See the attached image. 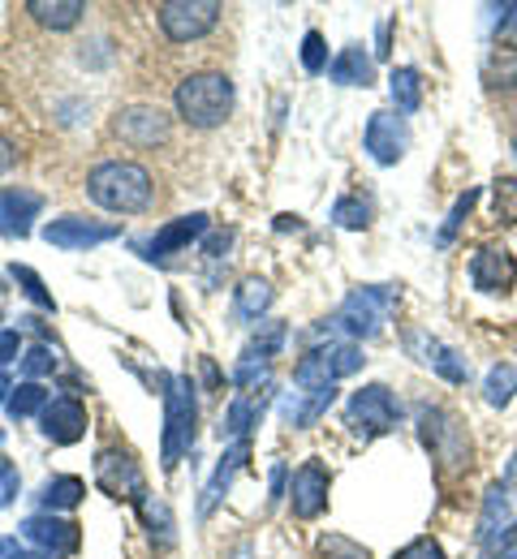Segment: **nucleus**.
I'll return each mask as SVG.
<instances>
[{
  "mask_svg": "<svg viewBox=\"0 0 517 559\" xmlns=\"http://www.w3.org/2000/svg\"><path fill=\"white\" fill-rule=\"evenodd\" d=\"M328 490H332V474L324 461H302L290 478V508L297 521H315L328 508Z\"/></svg>",
  "mask_w": 517,
  "mask_h": 559,
  "instance_id": "obj_13",
  "label": "nucleus"
},
{
  "mask_svg": "<svg viewBox=\"0 0 517 559\" xmlns=\"http://www.w3.org/2000/svg\"><path fill=\"white\" fill-rule=\"evenodd\" d=\"M363 361H367V357H363V349H359L354 341H328V345H315V349H306L297 357L294 383L302 392H310V388H332L337 379L359 374Z\"/></svg>",
  "mask_w": 517,
  "mask_h": 559,
  "instance_id": "obj_6",
  "label": "nucleus"
},
{
  "mask_svg": "<svg viewBox=\"0 0 517 559\" xmlns=\"http://www.w3.org/2000/svg\"><path fill=\"white\" fill-rule=\"evenodd\" d=\"M0 332H4V310H0Z\"/></svg>",
  "mask_w": 517,
  "mask_h": 559,
  "instance_id": "obj_53",
  "label": "nucleus"
},
{
  "mask_svg": "<svg viewBox=\"0 0 517 559\" xmlns=\"http://www.w3.org/2000/svg\"><path fill=\"white\" fill-rule=\"evenodd\" d=\"M397 288L392 284H363V288H354L341 306H337V314L332 319H324V323H315L310 328V349L315 345H324V341H332V336H345V341H375L384 328H388V319H392V310H397Z\"/></svg>",
  "mask_w": 517,
  "mask_h": 559,
  "instance_id": "obj_1",
  "label": "nucleus"
},
{
  "mask_svg": "<svg viewBox=\"0 0 517 559\" xmlns=\"http://www.w3.org/2000/svg\"><path fill=\"white\" fill-rule=\"evenodd\" d=\"M505 490H509V499H517V452L509 461V469H505Z\"/></svg>",
  "mask_w": 517,
  "mask_h": 559,
  "instance_id": "obj_48",
  "label": "nucleus"
},
{
  "mask_svg": "<svg viewBox=\"0 0 517 559\" xmlns=\"http://www.w3.org/2000/svg\"><path fill=\"white\" fill-rule=\"evenodd\" d=\"M17 332H0V366H9V361H17Z\"/></svg>",
  "mask_w": 517,
  "mask_h": 559,
  "instance_id": "obj_45",
  "label": "nucleus"
},
{
  "mask_svg": "<svg viewBox=\"0 0 517 559\" xmlns=\"http://www.w3.org/2000/svg\"><path fill=\"white\" fill-rule=\"evenodd\" d=\"M285 341H290V328H285V323H259V332H255L250 345H246V357H263V361H272L277 353L285 349Z\"/></svg>",
  "mask_w": 517,
  "mask_h": 559,
  "instance_id": "obj_32",
  "label": "nucleus"
},
{
  "mask_svg": "<svg viewBox=\"0 0 517 559\" xmlns=\"http://www.w3.org/2000/svg\"><path fill=\"white\" fill-rule=\"evenodd\" d=\"M117 134H121V142H130V146H155V142L168 139V117L160 108H148V104L126 108L117 117Z\"/></svg>",
  "mask_w": 517,
  "mask_h": 559,
  "instance_id": "obj_19",
  "label": "nucleus"
},
{
  "mask_svg": "<svg viewBox=\"0 0 517 559\" xmlns=\"http://www.w3.org/2000/svg\"><path fill=\"white\" fill-rule=\"evenodd\" d=\"M57 370V353L48 349V345H31V349L22 353V374H26V383H35L39 374H52Z\"/></svg>",
  "mask_w": 517,
  "mask_h": 559,
  "instance_id": "obj_38",
  "label": "nucleus"
},
{
  "mask_svg": "<svg viewBox=\"0 0 517 559\" xmlns=\"http://www.w3.org/2000/svg\"><path fill=\"white\" fill-rule=\"evenodd\" d=\"M496 48H501V52H514V57H517V4H505V9H501Z\"/></svg>",
  "mask_w": 517,
  "mask_h": 559,
  "instance_id": "obj_41",
  "label": "nucleus"
},
{
  "mask_svg": "<svg viewBox=\"0 0 517 559\" xmlns=\"http://www.w3.org/2000/svg\"><path fill=\"white\" fill-rule=\"evenodd\" d=\"M86 194L91 203L104 211H117V215H134V211H148L155 199V186H151V173L134 159H104L91 168L86 177Z\"/></svg>",
  "mask_w": 517,
  "mask_h": 559,
  "instance_id": "obj_2",
  "label": "nucleus"
},
{
  "mask_svg": "<svg viewBox=\"0 0 517 559\" xmlns=\"http://www.w3.org/2000/svg\"><path fill=\"white\" fill-rule=\"evenodd\" d=\"M328 78H332L337 86H363V91H367L371 82H375V61H371L359 44H354V48H341L337 61L328 66Z\"/></svg>",
  "mask_w": 517,
  "mask_h": 559,
  "instance_id": "obj_24",
  "label": "nucleus"
},
{
  "mask_svg": "<svg viewBox=\"0 0 517 559\" xmlns=\"http://www.w3.org/2000/svg\"><path fill=\"white\" fill-rule=\"evenodd\" d=\"M39 430H44V439H52L57 448L78 443V439L86 435V409H82V401H74V396H57V401L39 414Z\"/></svg>",
  "mask_w": 517,
  "mask_h": 559,
  "instance_id": "obj_16",
  "label": "nucleus"
},
{
  "mask_svg": "<svg viewBox=\"0 0 517 559\" xmlns=\"http://www.w3.org/2000/svg\"><path fill=\"white\" fill-rule=\"evenodd\" d=\"M113 237H121L117 224H95V219H82V215H61V219L44 224V241L57 246V250H95Z\"/></svg>",
  "mask_w": 517,
  "mask_h": 559,
  "instance_id": "obj_15",
  "label": "nucleus"
},
{
  "mask_svg": "<svg viewBox=\"0 0 517 559\" xmlns=\"http://www.w3.org/2000/svg\"><path fill=\"white\" fill-rule=\"evenodd\" d=\"M228 246H233V233L224 228V233H212V237L203 241V254H208V259H224V250H228Z\"/></svg>",
  "mask_w": 517,
  "mask_h": 559,
  "instance_id": "obj_44",
  "label": "nucleus"
},
{
  "mask_svg": "<svg viewBox=\"0 0 517 559\" xmlns=\"http://www.w3.org/2000/svg\"><path fill=\"white\" fill-rule=\"evenodd\" d=\"M203 233H208V215H203V211H195V215H181V219L164 224V228L151 237L148 246H143V254H148V259H168V254L186 250L190 241H199Z\"/></svg>",
  "mask_w": 517,
  "mask_h": 559,
  "instance_id": "obj_18",
  "label": "nucleus"
},
{
  "mask_svg": "<svg viewBox=\"0 0 517 559\" xmlns=\"http://www.w3.org/2000/svg\"><path fill=\"white\" fill-rule=\"evenodd\" d=\"M22 538H26L35 551H44V556H74L78 543H82L74 521H66V516H57V512H35V516H26V521H22Z\"/></svg>",
  "mask_w": 517,
  "mask_h": 559,
  "instance_id": "obj_14",
  "label": "nucleus"
},
{
  "mask_svg": "<svg viewBox=\"0 0 517 559\" xmlns=\"http://www.w3.org/2000/svg\"><path fill=\"white\" fill-rule=\"evenodd\" d=\"M17 487H22V478H17V465L0 456V508H9V503L17 499Z\"/></svg>",
  "mask_w": 517,
  "mask_h": 559,
  "instance_id": "obj_43",
  "label": "nucleus"
},
{
  "mask_svg": "<svg viewBox=\"0 0 517 559\" xmlns=\"http://www.w3.org/2000/svg\"><path fill=\"white\" fill-rule=\"evenodd\" d=\"M143 521L151 525V543L160 538V547H173V521L164 503H143Z\"/></svg>",
  "mask_w": 517,
  "mask_h": 559,
  "instance_id": "obj_40",
  "label": "nucleus"
},
{
  "mask_svg": "<svg viewBox=\"0 0 517 559\" xmlns=\"http://www.w3.org/2000/svg\"><path fill=\"white\" fill-rule=\"evenodd\" d=\"M315 551H319V559H371L367 547L354 543V538H345V534H324Z\"/></svg>",
  "mask_w": 517,
  "mask_h": 559,
  "instance_id": "obj_36",
  "label": "nucleus"
},
{
  "mask_svg": "<svg viewBox=\"0 0 517 559\" xmlns=\"http://www.w3.org/2000/svg\"><path fill=\"white\" fill-rule=\"evenodd\" d=\"M221 13H224L221 0H164V4L155 9L160 31H164V39H173V44L203 39V35L221 22Z\"/></svg>",
  "mask_w": 517,
  "mask_h": 559,
  "instance_id": "obj_7",
  "label": "nucleus"
},
{
  "mask_svg": "<svg viewBox=\"0 0 517 559\" xmlns=\"http://www.w3.org/2000/svg\"><path fill=\"white\" fill-rule=\"evenodd\" d=\"M281 495H290V490H285V465H272V503H277Z\"/></svg>",
  "mask_w": 517,
  "mask_h": 559,
  "instance_id": "obj_46",
  "label": "nucleus"
},
{
  "mask_svg": "<svg viewBox=\"0 0 517 559\" xmlns=\"http://www.w3.org/2000/svg\"><path fill=\"white\" fill-rule=\"evenodd\" d=\"M328 66H332V61H328V44H324V35H319V31H306V35H302V70L324 73Z\"/></svg>",
  "mask_w": 517,
  "mask_h": 559,
  "instance_id": "obj_37",
  "label": "nucleus"
},
{
  "mask_svg": "<svg viewBox=\"0 0 517 559\" xmlns=\"http://www.w3.org/2000/svg\"><path fill=\"white\" fill-rule=\"evenodd\" d=\"M177 117L195 130H216L233 112V82L224 73H190L186 82H177L173 91Z\"/></svg>",
  "mask_w": 517,
  "mask_h": 559,
  "instance_id": "obj_4",
  "label": "nucleus"
},
{
  "mask_svg": "<svg viewBox=\"0 0 517 559\" xmlns=\"http://www.w3.org/2000/svg\"><path fill=\"white\" fill-rule=\"evenodd\" d=\"M419 439H423V448L432 452L440 478H461V474H470L474 443H470L466 421L457 418L453 409H444V405H423V409H419Z\"/></svg>",
  "mask_w": 517,
  "mask_h": 559,
  "instance_id": "obj_3",
  "label": "nucleus"
},
{
  "mask_svg": "<svg viewBox=\"0 0 517 559\" xmlns=\"http://www.w3.org/2000/svg\"><path fill=\"white\" fill-rule=\"evenodd\" d=\"M363 146H367V155L379 168L401 164L406 151H410V126H406V117L401 112H388V108L371 112L367 130H363Z\"/></svg>",
  "mask_w": 517,
  "mask_h": 559,
  "instance_id": "obj_10",
  "label": "nucleus"
},
{
  "mask_svg": "<svg viewBox=\"0 0 517 559\" xmlns=\"http://www.w3.org/2000/svg\"><path fill=\"white\" fill-rule=\"evenodd\" d=\"M0 448H4V426H0Z\"/></svg>",
  "mask_w": 517,
  "mask_h": 559,
  "instance_id": "obj_54",
  "label": "nucleus"
},
{
  "mask_svg": "<svg viewBox=\"0 0 517 559\" xmlns=\"http://www.w3.org/2000/svg\"><path fill=\"white\" fill-rule=\"evenodd\" d=\"M492 211L501 224H517V177H496L492 181Z\"/></svg>",
  "mask_w": 517,
  "mask_h": 559,
  "instance_id": "obj_34",
  "label": "nucleus"
},
{
  "mask_svg": "<svg viewBox=\"0 0 517 559\" xmlns=\"http://www.w3.org/2000/svg\"><path fill=\"white\" fill-rule=\"evenodd\" d=\"M388 95H392V108L401 117H414L423 108V73L414 66H397L388 73Z\"/></svg>",
  "mask_w": 517,
  "mask_h": 559,
  "instance_id": "obj_25",
  "label": "nucleus"
},
{
  "mask_svg": "<svg viewBox=\"0 0 517 559\" xmlns=\"http://www.w3.org/2000/svg\"><path fill=\"white\" fill-rule=\"evenodd\" d=\"M26 13H31L39 26H48V31H70V26L82 22L86 4H82V0H31Z\"/></svg>",
  "mask_w": 517,
  "mask_h": 559,
  "instance_id": "obj_26",
  "label": "nucleus"
},
{
  "mask_svg": "<svg viewBox=\"0 0 517 559\" xmlns=\"http://www.w3.org/2000/svg\"><path fill=\"white\" fill-rule=\"evenodd\" d=\"M95 483L108 490L113 499H126V503H148L143 495H148V487H143V469L126 456V452H117V448H99V456H95Z\"/></svg>",
  "mask_w": 517,
  "mask_h": 559,
  "instance_id": "obj_11",
  "label": "nucleus"
},
{
  "mask_svg": "<svg viewBox=\"0 0 517 559\" xmlns=\"http://www.w3.org/2000/svg\"><path fill=\"white\" fill-rule=\"evenodd\" d=\"M505 559H517V551H509V556H505Z\"/></svg>",
  "mask_w": 517,
  "mask_h": 559,
  "instance_id": "obj_55",
  "label": "nucleus"
},
{
  "mask_svg": "<svg viewBox=\"0 0 517 559\" xmlns=\"http://www.w3.org/2000/svg\"><path fill=\"white\" fill-rule=\"evenodd\" d=\"M514 525V512H509V490L501 487H487V495H483V508H479V530H474V538H479V547L487 551L505 530Z\"/></svg>",
  "mask_w": 517,
  "mask_h": 559,
  "instance_id": "obj_21",
  "label": "nucleus"
},
{
  "mask_svg": "<svg viewBox=\"0 0 517 559\" xmlns=\"http://www.w3.org/2000/svg\"><path fill=\"white\" fill-rule=\"evenodd\" d=\"M268 374H272V361L242 353L237 366H233V388H237V392H259V383H268Z\"/></svg>",
  "mask_w": 517,
  "mask_h": 559,
  "instance_id": "obj_33",
  "label": "nucleus"
},
{
  "mask_svg": "<svg viewBox=\"0 0 517 559\" xmlns=\"http://www.w3.org/2000/svg\"><path fill=\"white\" fill-rule=\"evenodd\" d=\"M517 396V366L514 361H496L492 370H487V379H483V401L492 405V409H509Z\"/></svg>",
  "mask_w": 517,
  "mask_h": 559,
  "instance_id": "obj_28",
  "label": "nucleus"
},
{
  "mask_svg": "<svg viewBox=\"0 0 517 559\" xmlns=\"http://www.w3.org/2000/svg\"><path fill=\"white\" fill-rule=\"evenodd\" d=\"M82 495H86V483H82V478H70V474H61V478L44 483V490H39V508H44V512H70V508L82 503Z\"/></svg>",
  "mask_w": 517,
  "mask_h": 559,
  "instance_id": "obj_29",
  "label": "nucleus"
},
{
  "mask_svg": "<svg viewBox=\"0 0 517 559\" xmlns=\"http://www.w3.org/2000/svg\"><path fill=\"white\" fill-rule=\"evenodd\" d=\"M13 280L22 284V293H26V297H31L35 306H44V310H57V301H52V293L44 288V280L35 276L31 267H17V263H13Z\"/></svg>",
  "mask_w": 517,
  "mask_h": 559,
  "instance_id": "obj_39",
  "label": "nucleus"
},
{
  "mask_svg": "<svg viewBox=\"0 0 517 559\" xmlns=\"http://www.w3.org/2000/svg\"><path fill=\"white\" fill-rule=\"evenodd\" d=\"M371 215H375V207H371L363 194H345V199L332 203V224L345 228V233H363L371 224Z\"/></svg>",
  "mask_w": 517,
  "mask_h": 559,
  "instance_id": "obj_30",
  "label": "nucleus"
},
{
  "mask_svg": "<svg viewBox=\"0 0 517 559\" xmlns=\"http://www.w3.org/2000/svg\"><path fill=\"white\" fill-rule=\"evenodd\" d=\"M246 456H250V439H233V443H228V452L221 456V465H216V474H212V483L203 487L199 516H212V508L224 499V490H228V483H233V474L246 465Z\"/></svg>",
  "mask_w": 517,
  "mask_h": 559,
  "instance_id": "obj_22",
  "label": "nucleus"
},
{
  "mask_svg": "<svg viewBox=\"0 0 517 559\" xmlns=\"http://www.w3.org/2000/svg\"><path fill=\"white\" fill-rule=\"evenodd\" d=\"M44 211V194H35V190H4L0 194V237H9V241H22V237H31V224H35V215Z\"/></svg>",
  "mask_w": 517,
  "mask_h": 559,
  "instance_id": "obj_17",
  "label": "nucleus"
},
{
  "mask_svg": "<svg viewBox=\"0 0 517 559\" xmlns=\"http://www.w3.org/2000/svg\"><path fill=\"white\" fill-rule=\"evenodd\" d=\"M345 421H350L363 439H371V435H388V430L401 421V405H397V396H392L384 383H367V388H359V392L350 396Z\"/></svg>",
  "mask_w": 517,
  "mask_h": 559,
  "instance_id": "obj_9",
  "label": "nucleus"
},
{
  "mask_svg": "<svg viewBox=\"0 0 517 559\" xmlns=\"http://www.w3.org/2000/svg\"><path fill=\"white\" fill-rule=\"evenodd\" d=\"M13 159H17V155H13V146H9V139L0 134V173H9V168H13Z\"/></svg>",
  "mask_w": 517,
  "mask_h": 559,
  "instance_id": "obj_47",
  "label": "nucleus"
},
{
  "mask_svg": "<svg viewBox=\"0 0 517 559\" xmlns=\"http://www.w3.org/2000/svg\"><path fill=\"white\" fill-rule=\"evenodd\" d=\"M4 405H9V418L22 421V418H35V414H44L52 401H48V392H44L39 383H17V388H13V396H9Z\"/></svg>",
  "mask_w": 517,
  "mask_h": 559,
  "instance_id": "obj_31",
  "label": "nucleus"
},
{
  "mask_svg": "<svg viewBox=\"0 0 517 559\" xmlns=\"http://www.w3.org/2000/svg\"><path fill=\"white\" fill-rule=\"evenodd\" d=\"M470 284L479 288V293H514L517 284V259L509 246H501V241H487V246H479L474 254H470Z\"/></svg>",
  "mask_w": 517,
  "mask_h": 559,
  "instance_id": "obj_12",
  "label": "nucleus"
},
{
  "mask_svg": "<svg viewBox=\"0 0 517 559\" xmlns=\"http://www.w3.org/2000/svg\"><path fill=\"white\" fill-rule=\"evenodd\" d=\"M17 551V538H0V559H9Z\"/></svg>",
  "mask_w": 517,
  "mask_h": 559,
  "instance_id": "obj_50",
  "label": "nucleus"
},
{
  "mask_svg": "<svg viewBox=\"0 0 517 559\" xmlns=\"http://www.w3.org/2000/svg\"><path fill=\"white\" fill-rule=\"evenodd\" d=\"M263 409H268V396H255V392H237V396L228 401V409H224L221 439H250V430L259 426Z\"/></svg>",
  "mask_w": 517,
  "mask_h": 559,
  "instance_id": "obj_23",
  "label": "nucleus"
},
{
  "mask_svg": "<svg viewBox=\"0 0 517 559\" xmlns=\"http://www.w3.org/2000/svg\"><path fill=\"white\" fill-rule=\"evenodd\" d=\"M9 392H13V383H9V374L0 370V401H9Z\"/></svg>",
  "mask_w": 517,
  "mask_h": 559,
  "instance_id": "obj_52",
  "label": "nucleus"
},
{
  "mask_svg": "<svg viewBox=\"0 0 517 559\" xmlns=\"http://www.w3.org/2000/svg\"><path fill=\"white\" fill-rule=\"evenodd\" d=\"M272 306V288H268V280L250 276L237 284V293H233V314L242 319V323H259V314Z\"/></svg>",
  "mask_w": 517,
  "mask_h": 559,
  "instance_id": "obj_27",
  "label": "nucleus"
},
{
  "mask_svg": "<svg viewBox=\"0 0 517 559\" xmlns=\"http://www.w3.org/2000/svg\"><path fill=\"white\" fill-rule=\"evenodd\" d=\"M401 345H406V353L414 361H423L432 374H440L444 383H453V388H461L470 379V361L453 349V345H444L440 336H432L427 328H406L401 332Z\"/></svg>",
  "mask_w": 517,
  "mask_h": 559,
  "instance_id": "obj_8",
  "label": "nucleus"
},
{
  "mask_svg": "<svg viewBox=\"0 0 517 559\" xmlns=\"http://www.w3.org/2000/svg\"><path fill=\"white\" fill-rule=\"evenodd\" d=\"M9 559H52V556H44V551H22V547H17Z\"/></svg>",
  "mask_w": 517,
  "mask_h": 559,
  "instance_id": "obj_51",
  "label": "nucleus"
},
{
  "mask_svg": "<svg viewBox=\"0 0 517 559\" xmlns=\"http://www.w3.org/2000/svg\"><path fill=\"white\" fill-rule=\"evenodd\" d=\"M474 203H479V190H466L457 203H453V211H448V219L440 224V233H436V246H453V237H457V228L470 219V211H474Z\"/></svg>",
  "mask_w": 517,
  "mask_h": 559,
  "instance_id": "obj_35",
  "label": "nucleus"
},
{
  "mask_svg": "<svg viewBox=\"0 0 517 559\" xmlns=\"http://www.w3.org/2000/svg\"><path fill=\"white\" fill-rule=\"evenodd\" d=\"M164 439H160V461L164 469H177V461L195 448V418H199V405H195V383L186 374H173L164 379Z\"/></svg>",
  "mask_w": 517,
  "mask_h": 559,
  "instance_id": "obj_5",
  "label": "nucleus"
},
{
  "mask_svg": "<svg viewBox=\"0 0 517 559\" xmlns=\"http://www.w3.org/2000/svg\"><path fill=\"white\" fill-rule=\"evenodd\" d=\"M388 31H392V22H379V48H375L379 57H388Z\"/></svg>",
  "mask_w": 517,
  "mask_h": 559,
  "instance_id": "obj_49",
  "label": "nucleus"
},
{
  "mask_svg": "<svg viewBox=\"0 0 517 559\" xmlns=\"http://www.w3.org/2000/svg\"><path fill=\"white\" fill-rule=\"evenodd\" d=\"M337 405V388H310V392H290L285 401H281V418L297 426V430H306V426H315V421L324 418L328 409Z\"/></svg>",
  "mask_w": 517,
  "mask_h": 559,
  "instance_id": "obj_20",
  "label": "nucleus"
},
{
  "mask_svg": "<svg viewBox=\"0 0 517 559\" xmlns=\"http://www.w3.org/2000/svg\"><path fill=\"white\" fill-rule=\"evenodd\" d=\"M392 559H448V556H444V547L436 538H414V543H406Z\"/></svg>",
  "mask_w": 517,
  "mask_h": 559,
  "instance_id": "obj_42",
  "label": "nucleus"
}]
</instances>
